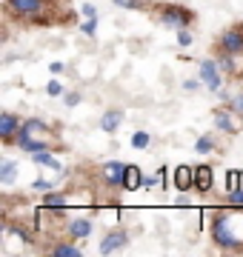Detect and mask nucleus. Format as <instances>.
Here are the masks:
<instances>
[{
  "mask_svg": "<svg viewBox=\"0 0 243 257\" xmlns=\"http://www.w3.org/2000/svg\"><path fill=\"white\" fill-rule=\"evenodd\" d=\"M209 217V237L220 251H243V209L223 206L206 214Z\"/></svg>",
  "mask_w": 243,
  "mask_h": 257,
  "instance_id": "f257e3e1",
  "label": "nucleus"
},
{
  "mask_svg": "<svg viewBox=\"0 0 243 257\" xmlns=\"http://www.w3.org/2000/svg\"><path fill=\"white\" fill-rule=\"evenodd\" d=\"M20 126H23V117L6 109L3 114H0V140H3L6 146H12V143L18 140V135H20Z\"/></svg>",
  "mask_w": 243,
  "mask_h": 257,
  "instance_id": "9b49d317",
  "label": "nucleus"
},
{
  "mask_svg": "<svg viewBox=\"0 0 243 257\" xmlns=\"http://www.w3.org/2000/svg\"><path fill=\"white\" fill-rule=\"evenodd\" d=\"M49 72H52V74H63L66 72V63H63V60H52V63H49Z\"/></svg>",
  "mask_w": 243,
  "mask_h": 257,
  "instance_id": "7c9ffc66",
  "label": "nucleus"
},
{
  "mask_svg": "<svg viewBox=\"0 0 243 257\" xmlns=\"http://www.w3.org/2000/svg\"><path fill=\"white\" fill-rule=\"evenodd\" d=\"M155 186H160V175L146 177V183H143V189H155Z\"/></svg>",
  "mask_w": 243,
  "mask_h": 257,
  "instance_id": "473e14b6",
  "label": "nucleus"
},
{
  "mask_svg": "<svg viewBox=\"0 0 243 257\" xmlns=\"http://www.w3.org/2000/svg\"><path fill=\"white\" fill-rule=\"evenodd\" d=\"M117 9H132V12H138V9H146L149 6V0H112Z\"/></svg>",
  "mask_w": 243,
  "mask_h": 257,
  "instance_id": "5701e85b",
  "label": "nucleus"
},
{
  "mask_svg": "<svg viewBox=\"0 0 243 257\" xmlns=\"http://www.w3.org/2000/svg\"><path fill=\"white\" fill-rule=\"evenodd\" d=\"M80 15H83V18H97V9H94L92 3H83V9H80Z\"/></svg>",
  "mask_w": 243,
  "mask_h": 257,
  "instance_id": "2f4dec72",
  "label": "nucleus"
},
{
  "mask_svg": "<svg viewBox=\"0 0 243 257\" xmlns=\"http://www.w3.org/2000/svg\"><path fill=\"white\" fill-rule=\"evenodd\" d=\"M172 186L178 189L180 194H186L195 189V166H175L172 169Z\"/></svg>",
  "mask_w": 243,
  "mask_h": 257,
  "instance_id": "f8f14e48",
  "label": "nucleus"
},
{
  "mask_svg": "<svg viewBox=\"0 0 243 257\" xmlns=\"http://www.w3.org/2000/svg\"><path fill=\"white\" fill-rule=\"evenodd\" d=\"M46 94H49V97H63V94H66L63 80H57V77H52V80L46 83Z\"/></svg>",
  "mask_w": 243,
  "mask_h": 257,
  "instance_id": "b1692460",
  "label": "nucleus"
},
{
  "mask_svg": "<svg viewBox=\"0 0 243 257\" xmlns=\"http://www.w3.org/2000/svg\"><path fill=\"white\" fill-rule=\"evenodd\" d=\"M18 175H20V163L12 160V157H3V160H0V183L12 186L15 180H18Z\"/></svg>",
  "mask_w": 243,
  "mask_h": 257,
  "instance_id": "2eb2a0df",
  "label": "nucleus"
},
{
  "mask_svg": "<svg viewBox=\"0 0 243 257\" xmlns=\"http://www.w3.org/2000/svg\"><path fill=\"white\" fill-rule=\"evenodd\" d=\"M175 40H178L180 49H186V46H192V43H195V37H192V32H189V29H178V32H175Z\"/></svg>",
  "mask_w": 243,
  "mask_h": 257,
  "instance_id": "393cba45",
  "label": "nucleus"
},
{
  "mask_svg": "<svg viewBox=\"0 0 243 257\" xmlns=\"http://www.w3.org/2000/svg\"><path fill=\"white\" fill-rule=\"evenodd\" d=\"M63 231H66V237L69 240H89L92 237V231H94V223L92 217H86V214H77V217H69V220L63 223Z\"/></svg>",
  "mask_w": 243,
  "mask_h": 257,
  "instance_id": "9d476101",
  "label": "nucleus"
},
{
  "mask_svg": "<svg viewBox=\"0 0 243 257\" xmlns=\"http://www.w3.org/2000/svg\"><path fill=\"white\" fill-rule=\"evenodd\" d=\"M49 254L52 257H80L83 248L77 246V240H72V243H55V246H49Z\"/></svg>",
  "mask_w": 243,
  "mask_h": 257,
  "instance_id": "6ab92c4d",
  "label": "nucleus"
},
{
  "mask_svg": "<svg viewBox=\"0 0 243 257\" xmlns=\"http://www.w3.org/2000/svg\"><path fill=\"white\" fill-rule=\"evenodd\" d=\"M217 143H215V135H200L195 140V152L197 155H209V152H215Z\"/></svg>",
  "mask_w": 243,
  "mask_h": 257,
  "instance_id": "aec40b11",
  "label": "nucleus"
},
{
  "mask_svg": "<svg viewBox=\"0 0 243 257\" xmlns=\"http://www.w3.org/2000/svg\"><path fill=\"white\" fill-rule=\"evenodd\" d=\"M40 206L46 211H55L57 217H63L66 211H69V194H63V192H43V197H40Z\"/></svg>",
  "mask_w": 243,
  "mask_h": 257,
  "instance_id": "ddd939ff",
  "label": "nucleus"
},
{
  "mask_svg": "<svg viewBox=\"0 0 243 257\" xmlns=\"http://www.w3.org/2000/svg\"><path fill=\"white\" fill-rule=\"evenodd\" d=\"M52 186H55V183H52V180H46V177H38V180L32 183V189H35V192H40V194H43V192H52Z\"/></svg>",
  "mask_w": 243,
  "mask_h": 257,
  "instance_id": "c85d7f7f",
  "label": "nucleus"
},
{
  "mask_svg": "<svg viewBox=\"0 0 243 257\" xmlns=\"http://www.w3.org/2000/svg\"><path fill=\"white\" fill-rule=\"evenodd\" d=\"M120 123H123V111L120 109H106L100 114V128L106 132V135H114V132L120 128Z\"/></svg>",
  "mask_w": 243,
  "mask_h": 257,
  "instance_id": "dca6fc26",
  "label": "nucleus"
},
{
  "mask_svg": "<svg viewBox=\"0 0 243 257\" xmlns=\"http://www.w3.org/2000/svg\"><path fill=\"white\" fill-rule=\"evenodd\" d=\"M152 146V135L149 132H143V128H138L135 135H132V149H138V152H143V149Z\"/></svg>",
  "mask_w": 243,
  "mask_h": 257,
  "instance_id": "412c9836",
  "label": "nucleus"
},
{
  "mask_svg": "<svg viewBox=\"0 0 243 257\" xmlns=\"http://www.w3.org/2000/svg\"><path fill=\"white\" fill-rule=\"evenodd\" d=\"M155 18H158L160 26L166 29H189L195 23V12L183 6V3H160L158 9H155Z\"/></svg>",
  "mask_w": 243,
  "mask_h": 257,
  "instance_id": "7ed1b4c3",
  "label": "nucleus"
},
{
  "mask_svg": "<svg viewBox=\"0 0 243 257\" xmlns=\"http://www.w3.org/2000/svg\"><path fill=\"white\" fill-rule=\"evenodd\" d=\"M63 100H66V106H69V109H75V106H80V103H83V92H66L63 94Z\"/></svg>",
  "mask_w": 243,
  "mask_h": 257,
  "instance_id": "bb28decb",
  "label": "nucleus"
},
{
  "mask_svg": "<svg viewBox=\"0 0 243 257\" xmlns=\"http://www.w3.org/2000/svg\"><path fill=\"white\" fill-rule=\"evenodd\" d=\"M212 186H215V172H212V166H195V192L209 194Z\"/></svg>",
  "mask_w": 243,
  "mask_h": 257,
  "instance_id": "4468645a",
  "label": "nucleus"
},
{
  "mask_svg": "<svg viewBox=\"0 0 243 257\" xmlns=\"http://www.w3.org/2000/svg\"><path fill=\"white\" fill-rule=\"evenodd\" d=\"M226 197H229L232 206H240L243 209V186H237V189H232V192H226Z\"/></svg>",
  "mask_w": 243,
  "mask_h": 257,
  "instance_id": "cd10ccee",
  "label": "nucleus"
},
{
  "mask_svg": "<svg viewBox=\"0 0 243 257\" xmlns=\"http://www.w3.org/2000/svg\"><path fill=\"white\" fill-rule=\"evenodd\" d=\"M229 103H232L237 111H243V92L240 94H232V100H229Z\"/></svg>",
  "mask_w": 243,
  "mask_h": 257,
  "instance_id": "72a5a7b5",
  "label": "nucleus"
},
{
  "mask_svg": "<svg viewBox=\"0 0 243 257\" xmlns=\"http://www.w3.org/2000/svg\"><path fill=\"white\" fill-rule=\"evenodd\" d=\"M200 86H203V80H200V77H189V80H183V89H186V92H197Z\"/></svg>",
  "mask_w": 243,
  "mask_h": 257,
  "instance_id": "c756f323",
  "label": "nucleus"
},
{
  "mask_svg": "<svg viewBox=\"0 0 243 257\" xmlns=\"http://www.w3.org/2000/svg\"><path fill=\"white\" fill-rule=\"evenodd\" d=\"M15 146H18L20 152H26V155H35V152H43V149L57 152L63 143H60L57 132L49 126L46 120L26 117L23 120V126H20V135H18V140H15Z\"/></svg>",
  "mask_w": 243,
  "mask_h": 257,
  "instance_id": "f03ea898",
  "label": "nucleus"
},
{
  "mask_svg": "<svg viewBox=\"0 0 243 257\" xmlns=\"http://www.w3.org/2000/svg\"><path fill=\"white\" fill-rule=\"evenodd\" d=\"M197 77L203 80V86L209 89L212 94H217L220 89H223V72H220V66H217V60H197Z\"/></svg>",
  "mask_w": 243,
  "mask_h": 257,
  "instance_id": "6e6552de",
  "label": "nucleus"
},
{
  "mask_svg": "<svg viewBox=\"0 0 243 257\" xmlns=\"http://www.w3.org/2000/svg\"><path fill=\"white\" fill-rule=\"evenodd\" d=\"M32 160H35L38 166H43V169H52V172H66L63 163H60V160H57V157L52 155L49 149H43V152H35V155H32Z\"/></svg>",
  "mask_w": 243,
  "mask_h": 257,
  "instance_id": "a211bd4d",
  "label": "nucleus"
},
{
  "mask_svg": "<svg viewBox=\"0 0 243 257\" xmlns=\"http://www.w3.org/2000/svg\"><path fill=\"white\" fill-rule=\"evenodd\" d=\"M217 66H220V72H223V74H234V72H237L234 55H223V52H217Z\"/></svg>",
  "mask_w": 243,
  "mask_h": 257,
  "instance_id": "4be33fe9",
  "label": "nucleus"
},
{
  "mask_svg": "<svg viewBox=\"0 0 243 257\" xmlns=\"http://www.w3.org/2000/svg\"><path fill=\"white\" fill-rule=\"evenodd\" d=\"M80 32H83L86 37H94L97 35V18H86L83 23H80Z\"/></svg>",
  "mask_w": 243,
  "mask_h": 257,
  "instance_id": "a878e982",
  "label": "nucleus"
},
{
  "mask_svg": "<svg viewBox=\"0 0 243 257\" xmlns=\"http://www.w3.org/2000/svg\"><path fill=\"white\" fill-rule=\"evenodd\" d=\"M3 9L9 18L18 20H35V23H46L49 18V0H3Z\"/></svg>",
  "mask_w": 243,
  "mask_h": 257,
  "instance_id": "20e7f679",
  "label": "nucleus"
},
{
  "mask_svg": "<svg viewBox=\"0 0 243 257\" xmlns=\"http://www.w3.org/2000/svg\"><path fill=\"white\" fill-rule=\"evenodd\" d=\"M126 169L129 163H123V160H109V163L100 166V172H97V180H100L106 189H123V180H126Z\"/></svg>",
  "mask_w": 243,
  "mask_h": 257,
  "instance_id": "0eeeda50",
  "label": "nucleus"
},
{
  "mask_svg": "<svg viewBox=\"0 0 243 257\" xmlns=\"http://www.w3.org/2000/svg\"><path fill=\"white\" fill-rule=\"evenodd\" d=\"M215 52H223V55H243V23H234V26L223 29L217 35Z\"/></svg>",
  "mask_w": 243,
  "mask_h": 257,
  "instance_id": "423d86ee",
  "label": "nucleus"
},
{
  "mask_svg": "<svg viewBox=\"0 0 243 257\" xmlns=\"http://www.w3.org/2000/svg\"><path fill=\"white\" fill-rule=\"evenodd\" d=\"M212 123L220 135H240L243 132V111H237L232 103H223L212 111Z\"/></svg>",
  "mask_w": 243,
  "mask_h": 257,
  "instance_id": "39448f33",
  "label": "nucleus"
},
{
  "mask_svg": "<svg viewBox=\"0 0 243 257\" xmlns=\"http://www.w3.org/2000/svg\"><path fill=\"white\" fill-rule=\"evenodd\" d=\"M126 246H129V231H126V229H109L106 234H103L97 251H100L103 257H109V254H117V251H123Z\"/></svg>",
  "mask_w": 243,
  "mask_h": 257,
  "instance_id": "1a4fd4ad",
  "label": "nucleus"
},
{
  "mask_svg": "<svg viewBox=\"0 0 243 257\" xmlns=\"http://www.w3.org/2000/svg\"><path fill=\"white\" fill-rule=\"evenodd\" d=\"M143 183H146L143 172L138 166H129L126 169V180H123V192H138V189H143Z\"/></svg>",
  "mask_w": 243,
  "mask_h": 257,
  "instance_id": "f3484780",
  "label": "nucleus"
}]
</instances>
